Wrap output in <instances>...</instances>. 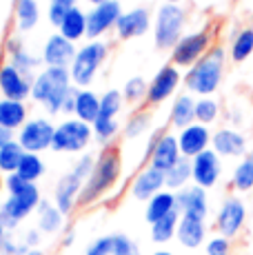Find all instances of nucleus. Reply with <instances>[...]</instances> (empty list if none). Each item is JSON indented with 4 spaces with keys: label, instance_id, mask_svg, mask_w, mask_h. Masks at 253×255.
Here are the masks:
<instances>
[{
    "label": "nucleus",
    "instance_id": "nucleus-1",
    "mask_svg": "<svg viewBox=\"0 0 253 255\" xmlns=\"http://www.w3.org/2000/svg\"><path fill=\"white\" fill-rule=\"evenodd\" d=\"M227 67V49L213 45L207 53L184 73V87L191 96H213L222 85Z\"/></svg>",
    "mask_w": 253,
    "mask_h": 255
},
{
    "label": "nucleus",
    "instance_id": "nucleus-2",
    "mask_svg": "<svg viewBox=\"0 0 253 255\" xmlns=\"http://www.w3.org/2000/svg\"><path fill=\"white\" fill-rule=\"evenodd\" d=\"M71 89H74V80H71L69 69H65V67H45L33 78L31 98L45 107L47 114L53 116L62 111Z\"/></svg>",
    "mask_w": 253,
    "mask_h": 255
},
{
    "label": "nucleus",
    "instance_id": "nucleus-3",
    "mask_svg": "<svg viewBox=\"0 0 253 255\" xmlns=\"http://www.w3.org/2000/svg\"><path fill=\"white\" fill-rule=\"evenodd\" d=\"M123 171V162H120V153L114 146H105L102 153L96 158V166L91 171L89 180L85 182L80 191V204H94L96 200H100L107 191L111 189L120 178Z\"/></svg>",
    "mask_w": 253,
    "mask_h": 255
},
{
    "label": "nucleus",
    "instance_id": "nucleus-4",
    "mask_svg": "<svg viewBox=\"0 0 253 255\" xmlns=\"http://www.w3.org/2000/svg\"><path fill=\"white\" fill-rule=\"evenodd\" d=\"M40 202V189L33 182H27L18 191L9 193V198L0 204V220L7 224V229H16L31 211H38Z\"/></svg>",
    "mask_w": 253,
    "mask_h": 255
},
{
    "label": "nucleus",
    "instance_id": "nucleus-5",
    "mask_svg": "<svg viewBox=\"0 0 253 255\" xmlns=\"http://www.w3.org/2000/svg\"><path fill=\"white\" fill-rule=\"evenodd\" d=\"M107 51H109V47L102 40H89L82 49H78L74 62H71V67H69L74 87L87 89V85H91V80H94V76L98 73L100 65L105 62Z\"/></svg>",
    "mask_w": 253,
    "mask_h": 255
},
{
    "label": "nucleus",
    "instance_id": "nucleus-6",
    "mask_svg": "<svg viewBox=\"0 0 253 255\" xmlns=\"http://www.w3.org/2000/svg\"><path fill=\"white\" fill-rule=\"evenodd\" d=\"M184 20H187V13L180 4L164 2L155 13V45L160 49L176 47V42L184 36Z\"/></svg>",
    "mask_w": 253,
    "mask_h": 255
},
{
    "label": "nucleus",
    "instance_id": "nucleus-7",
    "mask_svg": "<svg viewBox=\"0 0 253 255\" xmlns=\"http://www.w3.org/2000/svg\"><path fill=\"white\" fill-rule=\"evenodd\" d=\"M94 138V129L91 125L78 120V118H67L60 125H56V135H53V151L60 153H78L85 151L87 144Z\"/></svg>",
    "mask_w": 253,
    "mask_h": 255
},
{
    "label": "nucleus",
    "instance_id": "nucleus-8",
    "mask_svg": "<svg viewBox=\"0 0 253 255\" xmlns=\"http://www.w3.org/2000/svg\"><path fill=\"white\" fill-rule=\"evenodd\" d=\"M213 47V36L209 29H198V31H189L176 42V47L171 49V65L187 67L191 69L198 60Z\"/></svg>",
    "mask_w": 253,
    "mask_h": 255
},
{
    "label": "nucleus",
    "instance_id": "nucleus-9",
    "mask_svg": "<svg viewBox=\"0 0 253 255\" xmlns=\"http://www.w3.org/2000/svg\"><path fill=\"white\" fill-rule=\"evenodd\" d=\"M53 135H56V125L47 118H31L22 125L18 131V142L27 153H42V151L51 149Z\"/></svg>",
    "mask_w": 253,
    "mask_h": 255
},
{
    "label": "nucleus",
    "instance_id": "nucleus-10",
    "mask_svg": "<svg viewBox=\"0 0 253 255\" xmlns=\"http://www.w3.org/2000/svg\"><path fill=\"white\" fill-rule=\"evenodd\" d=\"M247 224V204L238 195H227L216 213V231L233 240L242 233Z\"/></svg>",
    "mask_w": 253,
    "mask_h": 255
},
{
    "label": "nucleus",
    "instance_id": "nucleus-11",
    "mask_svg": "<svg viewBox=\"0 0 253 255\" xmlns=\"http://www.w3.org/2000/svg\"><path fill=\"white\" fill-rule=\"evenodd\" d=\"M180 160H182V153H180L178 135H173V133L151 135V140H149V166L167 173Z\"/></svg>",
    "mask_w": 253,
    "mask_h": 255
},
{
    "label": "nucleus",
    "instance_id": "nucleus-12",
    "mask_svg": "<svg viewBox=\"0 0 253 255\" xmlns=\"http://www.w3.org/2000/svg\"><path fill=\"white\" fill-rule=\"evenodd\" d=\"M33 78L36 76L20 71L11 60L2 62L0 65V93H2V98H9V100L25 102L31 96Z\"/></svg>",
    "mask_w": 253,
    "mask_h": 255
},
{
    "label": "nucleus",
    "instance_id": "nucleus-13",
    "mask_svg": "<svg viewBox=\"0 0 253 255\" xmlns=\"http://www.w3.org/2000/svg\"><path fill=\"white\" fill-rule=\"evenodd\" d=\"M191 182L200 189H213L222 178V158L213 149H207L204 153L196 155L191 160Z\"/></svg>",
    "mask_w": 253,
    "mask_h": 255
},
{
    "label": "nucleus",
    "instance_id": "nucleus-14",
    "mask_svg": "<svg viewBox=\"0 0 253 255\" xmlns=\"http://www.w3.org/2000/svg\"><path fill=\"white\" fill-rule=\"evenodd\" d=\"M120 16H123V9H120L118 0L102 2L91 9V11H87V38L89 40H98L109 29H116V22H118Z\"/></svg>",
    "mask_w": 253,
    "mask_h": 255
},
{
    "label": "nucleus",
    "instance_id": "nucleus-15",
    "mask_svg": "<svg viewBox=\"0 0 253 255\" xmlns=\"http://www.w3.org/2000/svg\"><path fill=\"white\" fill-rule=\"evenodd\" d=\"M211 149L220 158H245L249 151V140L242 131L233 127H220L218 131H213Z\"/></svg>",
    "mask_w": 253,
    "mask_h": 255
},
{
    "label": "nucleus",
    "instance_id": "nucleus-16",
    "mask_svg": "<svg viewBox=\"0 0 253 255\" xmlns=\"http://www.w3.org/2000/svg\"><path fill=\"white\" fill-rule=\"evenodd\" d=\"M211 138H213V133L209 131V127L200 125V122H193V125L184 127L178 133V144H180L182 158L193 160L196 155L211 149Z\"/></svg>",
    "mask_w": 253,
    "mask_h": 255
},
{
    "label": "nucleus",
    "instance_id": "nucleus-17",
    "mask_svg": "<svg viewBox=\"0 0 253 255\" xmlns=\"http://www.w3.org/2000/svg\"><path fill=\"white\" fill-rule=\"evenodd\" d=\"M182 82V73L176 65H164L162 69L153 76V80L149 82V93L147 102L149 105H160V102L169 100L176 93V89Z\"/></svg>",
    "mask_w": 253,
    "mask_h": 255
},
{
    "label": "nucleus",
    "instance_id": "nucleus-18",
    "mask_svg": "<svg viewBox=\"0 0 253 255\" xmlns=\"http://www.w3.org/2000/svg\"><path fill=\"white\" fill-rule=\"evenodd\" d=\"M76 53H78V49L74 42L67 40L60 33H53V36H49V40L45 42V47H42L40 58L47 67H65V69H69Z\"/></svg>",
    "mask_w": 253,
    "mask_h": 255
},
{
    "label": "nucleus",
    "instance_id": "nucleus-19",
    "mask_svg": "<svg viewBox=\"0 0 253 255\" xmlns=\"http://www.w3.org/2000/svg\"><path fill=\"white\" fill-rule=\"evenodd\" d=\"M151 27V16L147 9L135 7L129 11H123V16L116 22V36L120 40H131V38H140L149 31Z\"/></svg>",
    "mask_w": 253,
    "mask_h": 255
},
{
    "label": "nucleus",
    "instance_id": "nucleus-20",
    "mask_svg": "<svg viewBox=\"0 0 253 255\" xmlns=\"http://www.w3.org/2000/svg\"><path fill=\"white\" fill-rule=\"evenodd\" d=\"M164 186H167V173L153 169V166H144L131 182V195L135 200L149 202L155 193L164 191Z\"/></svg>",
    "mask_w": 253,
    "mask_h": 255
},
{
    "label": "nucleus",
    "instance_id": "nucleus-21",
    "mask_svg": "<svg viewBox=\"0 0 253 255\" xmlns=\"http://www.w3.org/2000/svg\"><path fill=\"white\" fill-rule=\"evenodd\" d=\"M85 186V180L78 178L74 171L65 173L56 184V193H53V204L62 211V215H69L74 211L76 202L80 200V191Z\"/></svg>",
    "mask_w": 253,
    "mask_h": 255
},
{
    "label": "nucleus",
    "instance_id": "nucleus-22",
    "mask_svg": "<svg viewBox=\"0 0 253 255\" xmlns=\"http://www.w3.org/2000/svg\"><path fill=\"white\" fill-rule=\"evenodd\" d=\"M176 198H178L180 215L207 220V215H209V198H207V191H204V189L191 184V186H187V189L178 191Z\"/></svg>",
    "mask_w": 253,
    "mask_h": 255
},
{
    "label": "nucleus",
    "instance_id": "nucleus-23",
    "mask_svg": "<svg viewBox=\"0 0 253 255\" xmlns=\"http://www.w3.org/2000/svg\"><path fill=\"white\" fill-rule=\"evenodd\" d=\"M176 238L184 249H198L207 242V224H204V220L182 215V218H180V224H178Z\"/></svg>",
    "mask_w": 253,
    "mask_h": 255
},
{
    "label": "nucleus",
    "instance_id": "nucleus-24",
    "mask_svg": "<svg viewBox=\"0 0 253 255\" xmlns=\"http://www.w3.org/2000/svg\"><path fill=\"white\" fill-rule=\"evenodd\" d=\"M29 120L27 105L20 100H9V98H0V127L9 131H20L22 125Z\"/></svg>",
    "mask_w": 253,
    "mask_h": 255
},
{
    "label": "nucleus",
    "instance_id": "nucleus-25",
    "mask_svg": "<svg viewBox=\"0 0 253 255\" xmlns=\"http://www.w3.org/2000/svg\"><path fill=\"white\" fill-rule=\"evenodd\" d=\"M169 122L180 131L196 122V98L191 93H180V96H176L171 111H169Z\"/></svg>",
    "mask_w": 253,
    "mask_h": 255
},
{
    "label": "nucleus",
    "instance_id": "nucleus-26",
    "mask_svg": "<svg viewBox=\"0 0 253 255\" xmlns=\"http://www.w3.org/2000/svg\"><path fill=\"white\" fill-rule=\"evenodd\" d=\"M178 211V198L176 191H160L155 193L151 200L147 202V211H144V218H147L149 224L158 222V220L167 218L169 213Z\"/></svg>",
    "mask_w": 253,
    "mask_h": 255
},
{
    "label": "nucleus",
    "instance_id": "nucleus-27",
    "mask_svg": "<svg viewBox=\"0 0 253 255\" xmlns=\"http://www.w3.org/2000/svg\"><path fill=\"white\" fill-rule=\"evenodd\" d=\"M100 114V96L94 93L91 89H78L76 91V109L74 118L87 122V125H94L98 120Z\"/></svg>",
    "mask_w": 253,
    "mask_h": 255
},
{
    "label": "nucleus",
    "instance_id": "nucleus-28",
    "mask_svg": "<svg viewBox=\"0 0 253 255\" xmlns=\"http://www.w3.org/2000/svg\"><path fill=\"white\" fill-rule=\"evenodd\" d=\"M231 189L238 193H249L253 191V149L247 151L245 158L233 166L231 173Z\"/></svg>",
    "mask_w": 253,
    "mask_h": 255
},
{
    "label": "nucleus",
    "instance_id": "nucleus-29",
    "mask_svg": "<svg viewBox=\"0 0 253 255\" xmlns=\"http://www.w3.org/2000/svg\"><path fill=\"white\" fill-rule=\"evenodd\" d=\"M58 31H60V36H65L71 42L85 38L87 36V13L78 7H71L69 13L65 16V20H62V24L58 27Z\"/></svg>",
    "mask_w": 253,
    "mask_h": 255
},
{
    "label": "nucleus",
    "instance_id": "nucleus-30",
    "mask_svg": "<svg viewBox=\"0 0 253 255\" xmlns=\"http://www.w3.org/2000/svg\"><path fill=\"white\" fill-rule=\"evenodd\" d=\"M253 56V27H242L233 33L229 45V58L233 62H245Z\"/></svg>",
    "mask_w": 253,
    "mask_h": 255
},
{
    "label": "nucleus",
    "instance_id": "nucleus-31",
    "mask_svg": "<svg viewBox=\"0 0 253 255\" xmlns=\"http://www.w3.org/2000/svg\"><path fill=\"white\" fill-rule=\"evenodd\" d=\"M65 222V215L62 211L56 207L49 200H42L40 207H38V231L42 233H58L62 229Z\"/></svg>",
    "mask_w": 253,
    "mask_h": 255
},
{
    "label": "nucleus",
    "instance_id": "nucleus-32",
    "mask_svg": "<svg viewBox=\"0 0 253 255\" xmlns=\"http://www.w3.org/2000/svg\"><path fill=\"white\" fill-rule=\"evenodd\" d=\"M40 20L38 0H16V27L18 31H31Z\"/></svg>",
    "mask_w": 253,
    "mask_h": 255
},
{
    "label": "nucleus",
    "instance_id": "nucleus-33",
    "mask_svg": "<svg viewBox=\"0 0 253 255\" xmlns=\"http://www.w3.org/2000/svg\"><path fill=\"white\" fill-rule=\"evenodd\" d=\"M25 153L27 151L22 149V144L18 140H11L9 144H4L0 149V173H18V166H20Z\"/></svg>",
    "mask_w": 253,
    "mask_h": 255
},
{
    "label": "nucleus",
    "instance_id": "nucleus-34",
    "mask_svg": "<svg viewBox=\"0 0 253 255\" xmlns=\"http://www.w3.org/2000/svg\"><path fill=\"white\" fill-rule=\"evenodd\" d=\"M180 218H182V215H180V211H173V213H169L167 218L153 222L151 224V240H153V242L164 244V242H169V240L176 238Z\"/></svg>",
    "mask_w": 253,
    "mask_h": 255
},
{
    "label": "nucleus",
    "instance_id": "nucleus-35",
    "mask_svg": "<svg viewBox=\"0 0 253 255\" xmlns=\"http://www.w3.org/2000/svg\"><path fill=\"white\" fill-rule=\"evenodd\" d=\"M191 180H193V175H191V160H187V158H182L171 171H167V189L176 191V193H178V191H182V189H187Z\"/></svg>",
    "mask_w": 253,
    "mask_h": 255
},
{
    "label": "nucleus",
    "instance_id": "nucleus-36",
    "mask_svg": "<svg viewBox=\"0 0 253 255\" xmlns=\"http://www.w3.org/2000/svg\"><path fill=\"white\" fill-rule=\"evenodd\" d=\"M220 118V102L216 100L213 96H204L196 100V122L209 127Z\"/></svg>",
    "mask_w": 253,
    "mask_h": 255
},
{
    "label": "nucleus",
    "instance_id": "nucleus-37",
    "mask_svg": "<svg viewBox=\"0 0 253 255\" xmlns=\"http://www.w3.org/2000/svg\"><path fill=\"white\" fill-rule=\"evenodd\" d=\"M18 175H20L25 182L36 184V180H40L42 175H45V162H42V158L38 153H25L20 166H18Z\"/></svg>",
    "mask_w": 253,
    "mask_h": 255
},
{
    "label": "nucleus",
    "instance_id": "nucleus-38",
    "mask_svg": "<svg viewBox=\"0 0 253 255\" xmlns=\"http://www.w3.org/2000/svg\"><path fill=\"white\" fill-rule=\"evenodd\" d=\"M123 109V96H120L118 89H109L100 96V114L98 118H105V120H114L116 116Z\"/></svg>",
    "mask_w": 253,
    "mask_h": 255
},
{
    "label": "nucleus",
    "instance_id": "nucleus-39",
    "mask_svg": "<svg viewBox=\"0 0 253 255\" xmlns=\"http://www.w3.org/2000/svg\"><path fill=\"white\" fill-rule=\"evenodd\" d=\"M149 127H151V116H149L147 111H138V114H133L129 120H126V125H125V138L126 140L140 138L142 133H147Z\"/></svg>",
    "mask_w": 253,
    "mask_h": 255
},
{
    "label": "nucleus",
    "instance_id": "nucleus-40",
    "mask_svg": "<svg viewBox=\"0 0 253 255\" xmlns=\"http://www.w3.org/2000/svg\"><path fill=\"white\" fill-rule=\"evenodd\" d=\"M147 93H149V82L142 76L129 78L123 87V98L129 102H140L142 98H147Z\"/></svg>",
    "mask_w": 253,
    "mask_h": 255
},
{
    "label": "nucleus",
    "instance_id": "nucleus-41",
    "mask_svg": "<svg viewBox=\"0 0 253 255\" xmlns=\"http://www.w3.org/2000/svg\"><path fill=\"white\" fill-rule=\"evenodd\" d=\"M91 129H94V138L100 142V144H109L111 140L116 138V133H118V120H105V118H98V120L91 125Z\"/></svg>",
    "mask_w": 253,
    "mask_h": 255
},
{
    "label": "nucleus",
    "instance_id": "nucleus-42",
    "mask_svg": "<svg viewBox=\"0 0 253 255\" xmlns=\"http://www.w3.org/2000/svg\"><path fill=\"white\" fill-rule=\"evenodd\" d=\"M9 60H11L20 71H25V73H29V76H33V71L40 67L42 58H38V56H33V53H29L27 49H20V51L13 53Z\"/></svg>",
    "mask_w": 253,
    "mask_h": 255
},
{
    "label": "nucleus",
    "instance_id": "nucleus-43",
    "mask_svg": "<svg viewBox=\"0 0 253 255\" xmlns=\"http://www.w3.org/2000/svg\"><path fill=\"white\" fill-rule=\"evenodd\" d=\"M204 255H231V240L216 233L204 242Z\"/></svg>",
    "mask_w": 253,
    "mask_h": 255
},
{
    "label": "nucleus",
    "instance_id": "nucleus-44",
    "mask_svg": "<svg viewBox=\"0 0 253 255\" xmlns=\"http://www.w3.org/2000/svg\"><path fill=\"white\" fill-rule=\"evenodd\" d=\"M111 255H140V249L129 235L116 233L114 235V253Z\"/></svg>",
    "mask_w": 253,
    "mask_h": 255
},
{
    "label": "nucleus",
    "instance_id": "nucleus-45",
    "mask_svg": "<svg viewBox=\"0 0 253 255\" xmlns=\"http://www.w3.org/2000/svg\"><path fill=\"white\" fill-rule=\"evenodd\" d=\"M111 253H114V235H100L85 251V255H111Z\"/></svg>",
    "mask_w": 253,
    "mask_h": 255
},
{
    "label": "nucleus",
    "instance_id": "nucleus-46",
    "mask_svg": "<svg viewBox=\"0 0 253 255\" xmlns=\"http://www.w3.org/2000/svg\"><path fill=\"white\" fill-rule=\"evenodd\" d=\"M67 13H69V9L67 7H60V4H51L49 2V13H47V16H49V22L53 24V27H60Z\"/></svg>",
    "mask_w": 253,
    "mask_h": 255
},
{
    "label": "nucleus",
    "instance_id": "nucleus-47",
    "mask_svg": "<svg viewBox=\"0 0 253 255\" xmlns=\"http://www.w3.org/2000/svg\"><path fill=\"white\" fill-rule=\"evenodd\" d=\"M25 184H27V182H25V180H22L18 173H11V175H7V178H4V186H7V191H9V193H13V191H18V189H20V186H25Z\"/></svg>",
    "mask_w": 253,
    "mask_h": 255
},
{
    "label": "nucleus",
    "instance_id": "nucleus-48",
    "mask_svg": "<svg viewBox=\"0 0 253 255\" xmlns=\"http://www.w3.org/2000/svg\"><path fill=\"white\" fill-rule=\"evenodd\" d=\"M40 233L42 231H27V235H25V244L29 249H36L38 244H40Z\"/></svg>",
    "mask_w": 253,
    "mask_h": 255
},
{
    "label": "nucleus",
    "instance_id": "nucleus-49",
    "mask_svg": "<svg viewBox=\"0 0 253 255\" xmlns=\"http://www.w3.org/2000/svg\"><path fill=\"white\" fill-rule=\"evenodd\" d=\"M11 140H16V138H13V131H9V129H4V127H0V149H2L4 144H9Z\"/></svg>",
    "mask_w": 253,
    "mask_h": 255
},
{
    "label": "nucleus",
    "instance_id": "nucleus-50",
    "mask_svg": "<svg viewBox=\"0 0 253 255\" xmlns=\"http://www.w3.org/2000/svg\"><path fill=\"white\" fill-rule=\"evenodd\" d=\"M76 2L78 0H51V4H60V7H67V9L76 7Z\"/></svg>",
    "mask_w": 253,
    "mask_h": 255
},
{
    "label": "nucleus",
    "instance_id": "nucleus-51",
    "mask_svg": "<svg viewBox=\"0 0 253 255\" xmlns=\"http://www.w3.org/2000/svg\"><path fill=\"white\" fill-rule=\"evenodd\" d=\"M71 242H74V233H69V235H67V238H65V247H69Z\"/></svg>",
    "mask_w": 253,
    "mask_h": 255
},
{
    "label": "nucleus",
    "instance_id": "nucleus-52",
    "mask_svg": "<svg viewBox=\"0 0 253 255\" xmlns=\"http://www.w3.org/2000/svg\"><path fill=\"white\" fill-rule=\"evenodd\" d=\"M25 255H42V251H38V249H29Z\"/></svg>",
    "mask_w": 253,
    "mask_h": 255
},
{
    "label": "nucleus",
    "instance_id": "nucleus-53",
    "mask_svg": "<svg viewBox=\"0 0 253 255\" xmlns=\"http://www.w3.org/2000/svg\"><path fill=\"white\" fill-rule=\"evenodd\" d=\"M91 4H94V7H98V4H102V2H109V0H89Z\"/></svg>",
    "mask_w": 253,
    "mask_h": 255
},
{
    "label": "nucleus",
    "instance_id": "nucleus-54",
    "mask_svg": "<svg viewBox=\"0 0 253 255\" xmlns=\"http://www.w3.org/2000/svg\"><path fill=\"white\" fill-rule=\"evenodd\" d=\"M153 255H173V253H169V251H155Z\"/></svg>",
    "mask_w": 253,
    "mask_h": 255
},
{
    "label": "nucleus",
    "instance_id": "nucleus-55",
    "mask_svg": "<svg viewBox=\"0 0 253 255\" xmlns=\"http://www.w3.org/2000/svg\"><path fill=\"white\" fill-rule=\"evenodd\" d=\"M164 2H171V4H178L180 0H164Z\"/></svg>",
    "mask_w": 253,
    "mask_h": 255
},
{
    "label": "nucleus",
    "instance_id": "nucleus-56",
    "mask_svg": "<svg viewBox=\"0 0 253 255\" xmlns=\"http://www.w3.org/2000/svg\"><path fill=\"white\" fill-rule=\"evenodd\" d=\"M2 186H4V180H2V175H0V189H2Z\"/></svg>",
    "mask_w": 253,
    "mask_h": 255
}]
</instances>
